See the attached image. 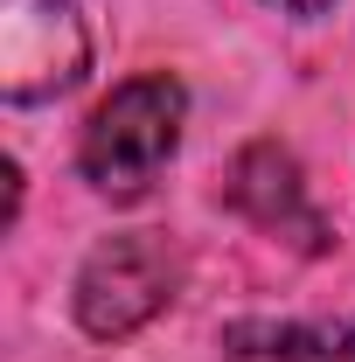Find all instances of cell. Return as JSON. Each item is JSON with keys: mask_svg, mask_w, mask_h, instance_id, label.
<instances>
[{"mask_svg": "<svg viewBox=\"0 0 355 362\" xmlns=\"http://www.w3.org/2000/svg\"><path fill=\"white\" fill-rule=\"evenodd\" d=\"M91 70V35L77 0H0V98L42 105L77 90Z\"/></svg>", "mask_w": 355, "mask_h": 362, "instance_id": "3957f363", "label": "cell"}, {"mask_svg": "<svg viewBox=\"0 0 355 362\" xmlns=\"http://www.w3.org/2000/svg\"><path fill=\"white\" fill-rule=\"evenodd\" d=\"M175 286H181V258L168 237H153V230L105 237L77 272V320L98 341H119L161 314L175 300Z\"/></svg>", "mask_w": 355, "mask_h": 362, "instance_id": "7a4b0ae2", "label": "cell"}, {"mask_svg": "<svg viewBox=\"0 0 355 362\" xmlns=\"http://www.w3.org/2000/svg\"><path fill=\"white\" fill-rule=\"evenodd\" d=\"M230 362H355V327L327 320H237L223 334Z\"/></svg>", "mask_w": 355, "mask_h": 362, "instance_id": "5b68a950", "label": "cell"}, {"mask_svg": "<svg viewBox=\"0 0 355 362\" xmlns=\"http://www.w3.org/2000/svg\"><path fill=\"white\" fill-rule=\"evenodd\" d=\"M230 202L258 230H279V237H300L307 251H327V223L313 216L300 160H293L279 139H251V146L230 160Z\"/></svg>", "mask_w": 355, "mask_h": 362, "instance_id": "277c9868", "label": "cell"}, {"mask_svg": "<svg viewBox=\"0 0 355 362\" xmlns=\"http://www.w3.org/2000/svg\"><path fill=\"white\" fill-rule=\"evenodd\" d=\"M181 112H188V90L153 70V77H126L84 126V146H77V168L98 195L112 202H133L153 188V175L175 160L181 146Z\"/></svg>", "mask_w": 355, "mask_h": 362, "instance_id": "6da1fadb", "label": "cell"}, {"mask_svg": "<svg viewBox=\"0 0 355 362\" xmlns=\"http://www.w3.org/2000/svg\"><path fill=\"white\" fill-rule=\"evenodd\" d=\"M272 7H286V14H320L327 0H272Z\"/></svg>", "mask_w": 355, "mask_h": 362, "instance_id": "8992f818", "label": "cell"}]
</instances>
